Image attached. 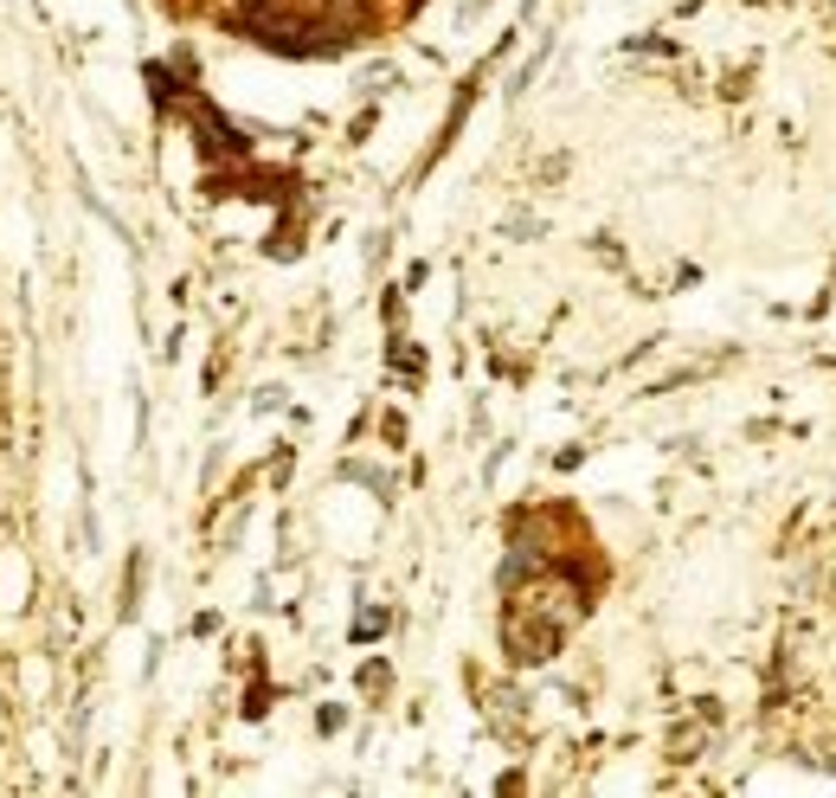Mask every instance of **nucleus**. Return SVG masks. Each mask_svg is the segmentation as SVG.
<instances>
[]
</instances>
